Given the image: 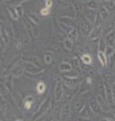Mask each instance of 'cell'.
<instances>
[{
	"label": "cell",
	"mask_w": 115,
	"mask_h": 121,
	"mask_svg": "<svg viewBox=\"0 0 115 121\" xmlns=\"http://www.w3.org/2000/svg\"><path fill=\"white\" fill-rule=\"evenodd\" d=\"M82 80H84L82 75H81V76H78V77H73V78L62 76V82L64 83V85H67L69 88H71V90H76Z\"/></svg>",
	"instance_id": "obj_6"
},
{
	"label": "cell",
	"mask_w": 115,
	"mask_h": 121,
	"mask_svg": "<svg viewBox=\"0 0 115 121\" xmlns=\"http://www.w3.org/2000/svg\"><path fill=\"white\" fill-rule=\"evenodd\" d=\"M108 16H110V11L107 10V8L105 7L103 4H100L99 9H98V16H97V21L95 25H102L106 19H108ZM94 25V26H95Z\"/></svg>",
	"instance_id": "obj_8"
},
{
	"label": "cell",
	"mask_w": 115,
	"mask_h": 121,
	"mask_svg": "<svg viewBox=\"0 0 115 121\" xmlns=\"http://www.w3.org/2000/svg\"><path fill=\"white\" fill-rule=\"evenodd\" d=\"M59 22L66 24V25H69V26L77 27V22H76V18L73 16H61Z\"/></svg>",
	"instance_id": "obj_19"
},
{
	"label": "cell",
	"mask_w": 115,
	"mask_h": 121,
	"mask_svg": "<svg viewBox=\"0 0 115 121\" xmlns=\"http://www.w3.org/2000/svg\"><path fill=\"white\" fill-rule=\"evenodd\" d=\"M113 74H115V67L113 68Z\"/></svg>",
	"instance_id": "obj_49"
},
{
	"label": "cell",
	"mask_w": 115,
	"mask_h": 121,
	"mask_svg": "<svg viewBox=\"0 0 115 121\" xmlns=\"http://www.w3.org/2000/svg\"><path fill=\"white\" fill-rule=\"evenodd\" d=\"M97 58L99 60V62L102 63V66L104 68H107L108 66V61H107V58H106V54L103 51H97Z\"/></svg>",
	"instance_id": "obj_25"
},
{
	"label": "cell",
	"mask_w": 115,
	"mask_h": 121,
	"mask_svg": "<svg viewBox=\"0 0 115 121\" xmlns=\"http://www.w3.org/2000/svg\"><path fill=\"white\" fill-rule=\"evenodd\" d=\"M70 62H71V65H72V68L74 69V70H77L79 74L82 75V68H81V60H80V59H79L78 57H73V58H71Z\"/></svg>",
	"instance_id": "obj_21"
},
{
	"label": "cell",
	"mask_w": 115,
	"mask_h": 121,
	"mask_svg": "<svg viewBox=\"0 0 115 121\" xmlns=\"http://www.w3.org/2000/svg\"><path fill=\"white\" fill-rule=\"evenodd\" d=\"M106 47H107V43H106V41H105V39H104V37H100L99 40H98L97 51H103V52H105Z\"/></svg>",
	"instance_id": "obj_38"
},
{
	"label": "cell",
	"mask_w": 115,
	"mask_h": 121,
	"mask_svg": "<svg viewBox=\"0 0 115 121\" xmlns=\"http://www.w3.org/2000/svg\"><path fill=\"white\" fill-rule=\"evenodd\" d=\"M103 79H104V82H106V83L113 84L115 82V74L113 75L112 73H105L103 75Z\"/></svg>",
	"instance_id": "obj_36"
},
{
	"label": "cell",
	"mask_w": 115,
	"mask_h": 121,
	"mask_svg": "<svg viewBox=\"0 0 115 121\" xmlns=\"http://www.w3.org/2000/svg\"><path fill=\"white\" fill-rule=\"evenodd\" d=\"M7 10H8V13H9L11 19H14V21H18V19L21 18L19 15H18V13H17L16 7H14V6H7Z\"/></svg>",
	"instance_id": "obj_27"
},
{
	"label": "cell",
	"mask_w": 115,
	"mask_h": 121,
	"mask_svg": "<svg viewBox=\"0 0 115 121\" xmlns=\"http://www.w3.org/2000/svg\"><path fill=\"white\" fill-rule=\"evenodd\" d=\"M114 50H115V44H114Z\"/></svg>",
	"instance_id": "obj_51"
},
{
	"label": "cell",
	"mask_w": 115,
	"mask_h": 121,
	"mask_svg": "<svg viewBox=\"0 0 115 121\" xmlns=\"http://www.w3.org/2000/svg\"><path fill=\"white\" fill-rule=\"evenodd\" d=\"M16 9H17V13H18V15L19 17H23L24 16V8H23V5H19V6H16Z\"/></svg>",
	"instance_id": "obj_45"
},
{
	"label": "cell",
	"mask_w": 115,
	"mask_h": 121,
	"mask_svg": "<svg viewBox=\"0 0 115 121\" xmlns=\"http://www.w3.org/2000/svg\"><path fill=\"white\" fill-rule=\"evenodd\" d=\"M93 25H94V24L90 23V22H89L88 19L84 16V14H82L81 19H80V22H79V31H80V33L82 34V36L88 37V35L90 34L91 30L94 28Z\"/></svg>",
	"instance_id": "obj_4"
},
{
	"label": "cell",
	"mask_w": 115,
	"mask_h": 121,
	"mask_svg": "<svg viewBox=\"0 0 115 121\" xmlns=\"http://www.w3.org/2000/svg\"><path fill=\"white\" fill-rule=\"evenodd\" d=\"M44 2H45V6H47V7H52L53 5V0H44Z\"/></svg>",
	"instance_id": "obj_46"
},
{
	"label": "cell",
	"mask_w": 115,
	"mask_h": 121,
	"mask_svg": "<svg viewBox=\"0 0 115 121\" xmlns=\"http://www.w3.org/2000/svg\"><path fill=\"white\" fill-rule=\"evenodd\" d=\"M62 76L64 77H70V78H73V77H78V76H81V74H79L77 70H74V69H71V70H69L67 73H63Z\"/></svg>",
	"instance_id": "obj_39"
},
{
	"label": "cell",
	"mask_w": 115,
	"mask_h": 121,
	"mask_svg": "<svg viewBox=\"0 0 115 121\" xmlns=\"http://www.w3.org/2000/svg\"><path fill=\"white\" fill-rule=\"evenodd\" d=\"M34 103H35L34 96H33V95H26V96L24 97V100L21 101V108H23L24 110L29 111L31 109H33Z\"/></svg>",
	"instance_id": "obj_14"
},
{
	"label": "cell",
	"mask_w": 115,
	"mask_h": 121,
	"mask_svg": "<svg viewBox=\"0 0 115 121\" xmlns=\"http://www.w3.org/2000/svg\"><path fill=\"white\" fill-rule=\"evenodd\" d=\"M100 1H108V0H100Z\"/></svg>",
	"instance_id": "obj_50"
},
{
	"label": "cell",
	"mask_w": 115,
	"mask_h": 121,
	"mask_svg": "<svg viewBox=\"0 0 115 121\" xmlns=\"http://www.w3.org/2000/svg\"><path fill=\"white\" fill-rule=\"evenodd\" d=\"M100 2L98 0H87L86 1V7L89 9H94V10H98L99 9Z\"/></svg>",
	"instance_id": "obj_26"
},
{
	"label": "cell",
	"mask_w": 115,
	"mask_h": 121,
	"mask_svg": "<svg viewBox=\"0 0 115 121\" xmlns=\"http://www.w3.org/2000/svg\"><path fill=\"white\" fill-rule=\"evenodd\" d=\"M72 68V65L70 61H62V62L59 65V70H60V73L63 74V73H67L69 70H71Z\"/></svg>",
	"instance_id": "obj_23"
},
{
	"label": "cell",
	"mask_w": 115,
	"mask_h": 121,
	"mask_svg": "<svg viewBox=\"0 0 115 121\" xmlns=\"http://www.w3.org/2000/svg\"><path fill=\"white\" fill-rule=\"evenodd\" d=\"M50 13H51V8H50V7H47V6H45V7L41 8V10H40V15L46 17V16L50 15Z\"/></svg>",
	"instance_id": "obj_41"
},
{
	"label": "cell",
	"mask_w": 115,
	"mask_h": 121,
	"mask_svg": "<svg viewBox=\"0 0 115 121\" xmlns=\"http://www.w3.org/2000/svg\"><path fill=\"white\" fill-rule=\"evenodd\" d=\"M114 67H115V66H114Z\"/></svg>",
	"instance_id": "obj_53"
},
{
	"label": "cell",
	"mask_w": 115,
	"mask_h": 121,
	"mask_svg": "<svg viewBox=\"0 0 115 121\" xmlns=\"http://www.w3.org/2000/svg\"><path fill=\"white\" fill-rule=\"evenodd\" d=\"M26 18L27 19H29L31 22H33V23H35V24H40V17H38V15L37 14H35V13H32V11H29L28 14L26 15Z\"/></svg>",
	"instance_id": "obj_33"
},
{
	"label": "cell",
	"mask_w": 115,
	"mask_h": 121,
	"mask_svg": "<svg viewBox=\"0 0 115 121\" xmlns=\"http://www.w3.org/2000/svg\"><path fill=\"white\" fill-rule=\"evenodd\" d=\"M23 25L25 27V31L28 34L29 39H35V37H37L40 35V28L37 27V24H35V23L31 22L29 19L25 18L23 21Z\"/></svg>",
	"instance_id": "obj_3"
},
{
	"label": "cell",
	"mask_w": 115,
	"mask_h": 121,
	"mask_svg": "<svg viewBox=\"0 0 115 121\" xmlns=\"http://www.w3.org/2000/svg\"><path fill=\"white\" fill-rule=\"evenodd\" d=\"M72 112V109H71V103H64L61 109V120H67L70 118V114Z\"/></svg>",
	"instance_id": "obj_17"
},
{
	"label": "cell",
	"mask_w": 115,
	"mask_h": 121,
	"mask_svg": "<svg viewBox=\"0 0 115 121\" xmlns=\"http://www.w3.org/2000/svg\"><path fill=\"white\" fill-rule=\"evenodd\" d=\"M91 83H93V77L87 75L86 78H84V80L78 86V91H77L78 95H82V94L88 93L89 91H90V87H91Z\"/></svg>",
	"instance_id": "obj_5"
},
{
	"label": "cell",
	"mask_w": 115,
	"mask_h": 121,
	"mask_svg": "<svg viewBox=\"0 0 115 121\" xmlns=\"http://www.w3.org/2000/svg\"><path fill=\"white\" fill-rule=\"evenodd\" d=\"M10 73H11V75H12L14 77H21V75H23V73H25V71H24L23 67H21L19 63L16 62V65L14 66V68L11 69Z\"/></svg>",
	"instance_id": "obj_22"
},
{
	"label": "cell",
	"mask_w": 115,
	"mask_h": 121,
	"mask_svg": "<svg viewBox=\"0 0 115 121\" xmlns=\"http://www.w3.org/2000/svg\"><path fill=\"white\" fill-rule=\"evenodd\" d=\"M0 36H1V52H4L6 45L9 43L10 37H9V35H8V33L6 32V28L4 27L2 24H1V27H0Z\"/></svg>",
	"instance_id": "obj_15"
},
{
	"label": "cell",
	"mask_w": 115,
	"mask_h": 121,
	"mask_svg": "<svg viewBox=\"0 0 115 121\" xmlns=\"http://www.w3.org/2000/svg\"><path fill=\"white\" fill-rule=\"evenodd\" d=\"M62 45H63V49L67 50V51H72L73 49V41H71L70 39H66L62 41Z\"/></svg>",
	"instance_id": "obj_32"
},
{
	"label": "cell",
	"mask_w": 115,
	"mask_h": 121,
	"mask_svg": "<svg viewBox=\"0 0 115 121\" xmlns=\"http://www.w3.org/2000/svg\"><path fill=\"white\" fill-rule=\"evenodd\" d=\"M53 56H54V52L52 50H46L44 53V62L46 65H51L53 60Z\"/></svg>",
	"instance_id": "obj_30"
},
{
	"label": "cell",
	"mask_w": 115,
	"mask_h": 121,
	"mask_svg": "<svg viewBox=\"0 0 115 121\" xmlns=\"http://www.w3.org/2000/svg\"><path fill=\"white\" fill-rule=\"evenodd\" d=\"M53 34H54L55 39H58V40H59V41H61V42H62L63 40H66V39H67V33L63 31L62 28L60 27V25L57 24V23H54V24H53Z\"/></svg>",
	"instance_id": "obj_12"
},
{
	"label": "cell",
	"mask_w": 115,
	"mask_h": 121,
	"mask_svg": "<svg viewBox=\"0 0 115 121\" xmlns=\"http://www.w3.org/2000/svg\"><path fill=\"white\" fill-rule=\"evenodd\" d=\"M102 4L107 8V10L112 13V14H115V2L114 0H108V1H102Z\"/></svg>",
	"instance_id": "obj_28"
},
{
	"label": "cell",
	"mask_w": 115,
	"mask_h": 121,
	"mask_svg": "<svg viewBox=\"0 0 115 121\" xmlns=\"http://www.w3.org/2000/svg\"><path fill=\"white\" fill-rule=\"evenodd\" d=\"M89 106H90L91 111L94 112V114H96V116H102L104 113V110H103V108H102V105H100V103L98 102L96 96L89 101Z\"/></svg>",
	"instance_id": "obj_9"
},
{
	"label": "cell",
	"mask_w": 115,
	"mask_h": 121,
	"mask_svg": "<svg viewBox=\"0 0 115 121\" xmlns=\"http://www.w3.org/2000/svg\"><path fill=\"white\" fill-rule=\"evenodd\" d=\"M1 99L2 100H5L7 103H10V104H15L16 102L14 100V94H12V92L8 90L6 86L2 85V87H1Z\"/></svg>",
	"instance_id": "obj_11"
},
{
	"label": "cell",
	"mask_w": 115,
	"mask_h": 121,
	"mask_svg": "<svg viewBox=\"0 0 115 121\" xmlns=\"http://www.w3.org/2000/svg\"><path fill=\"white\" fill-rule=\"evenodd\" d=\"M93 113H94V112L91 111V109H90V106H89V104H88V105H85L81 110L79 111L78 117L81 118V119H90Z\"/></svg>",
	"instance_id": "obj_18"
},
{
	"label": "cell",
	"mask_w": 115,
	"mask_h": 121,
	"mask_svg": "<svg viewBox=\"0 0 115 121\" xmlns=\"http://www.w3.org/2000/svg\"><path fill=\"white\" fill-rule=\"evenodd\" d=\"M80 60H81V62L85 63V65H91V62H93L91 56H90L89 53H82V54L80 56Z\"/></svg>",
	"instance_id": "obj_34"
},
{
	"label": "cell",
	"mask_w": 115,
	"mask_h": 121,
	"mask_svg": "<svg viewBox=\"0 0 115 121\" xmlns=\"http://www.w3.org/2000/svg\"><path fill=\"white\" fill-rule=\"evenodd\" d=\"M12 77H14L12 75H8V76L6 77L5 78V86L10 91V92L14 93V88H12V86H11V85H12Z\"/></svg>",
	"instance_id": "obj_37"
},
{
	"label": "cell",
	"mask_w": 115,
	"mask_h": 121,
	"mask_svg": "<svg viewBox=\"0 0 115 121\" xmlns=\"http://www.w3.org/2000/svg\"><path fill=\"white\" fill-rule=\"evenodd\" d=\"M82 14H84V16L88 19L90 23H93V24H96V21H97V16H98V11L96 13V10H94V9H89V8H85L84 11H82Z\"/></svg>",
	"instance_id": "obj_13"
},
{
	"label": "cell",
	"mask_w": 115,
	"mask_h": 121,
	"mask_svg": "<svg viewBox=\"0 0 115 121\" xmlns=\"http://www.w3.org/2000/svg\"><path fill=\"white\" fill-rule=\"evenodd\" d=\"M112 88H113V91L115 92V82L113 83V84H112Z\"/></svg>",
	"instance_id": "obj_47"
},
{
	"label": "cell",
	"mask_w": 115,
	"mask_h": 121,
	"mask_svg": "<svg viewBox=\"0 0 115 121\" xmlns=\"http://www.w3.org/2000/svg\"><path fill=\"white\" fill-rule=\"evenodd\" d=\"M78 32H79V30L77 28V27H73L72 30H71V31L67 34V37H68V39H70V40H71V41H73V42H76V41L78 40Z\"/></svg>",
	"instance_id": "obj_29"
},
{
	"label": "cell",
	"mask_w": 115,
	"mask_h": 121,
	"mask_svg": "<svg viewBox=\"0 0 115 121\" xmlns=\"http://www.w3.org/2000/svg\"><path fill=\"white\" fill-rule=\"evenodd\" d=\"M103 30H104V33L107 34L110 32L114 31L115 30V19H106L104 22V25H103Z\"/></svg>",
	"instance_id": "obj_20"
},
{
	"label": "cell",
	"mask_w": 115,
	"mask_h": 121,
	"mask_svg": "<svg viewBox=\"0 0 115 121\" xmlns=\"http://www.w3.org/2000/svg\"><path fill=\"white\" fill-rule=\"evenodd\" d=\"M5 28H6V32L8 33L9 37H10V39H12V37H14V28H12V26H11V25H9V26L5 27Z\"/></svg>",
	"instance_id": "obj_44"
},
{
	"label": "cell",
	"mask_w": 115,
	"mask_h": 121,
	"mask_svg": "<svg viewBox=\"0 0 115 121\" xmlns=\"http://www.w3.org/2000/svg\"><path fill=\"white\" fill-rule=\"evenodd\" d=\"M27 1H29V0H4V2L7 6H14V7L23 5V4H25Z\"/></svg>",
	"instance_id": "obj_31"
},
{
	"label": "cell",
	"mask_w": 115,
	"mask_h": 121,
	"mask_svg": "<svg viewBox=\"0 0 115 121\" xmlns=\"http://www.w3.org/2000/svg\"><path fill=\"white\" fill-rule=\"evenodd\" d=\"M113 103H114V105H115V92H114V94H113Z\"/></svg>",
	"instance_id": "obj_48"
},
{
	"label": "cell",
	"mask_w": 115,
	"mask_h": 121,
	"mask_svg": "<svg viewBox=\"0 0 115 121\" xmlns=\"http://www.w3.org/2000/svg\"><path fill=\"white\" fill-rule=\"evenodd\" d=\"M114 2H115V0H114Z\"/></svg>",
	"instance_id": "obj_52"
},
{
	"label": "cell",
	"mask_w": 115,
	"mask_h": 121,
	"mask_svg": "<svg viewBox=\"0 0 115 121\" xmlns=\"http://www.w3.org/2000/svg\"><path fill=\"white\" fill-rule=\"evenodd\" d=\"M45 91H46V84L44 83V82H38L36 85V92L38 95H42L45 93Z\"/></svg>",
	"instance_id": "obj_35"
},
{
	"label": "cell",
	"mask_w": 115,
	"mask_h": 121,
	"mask_svg": "<svg viewBox=\"0 0 115 121\" xmlns=\"http://www.w3.org/2000/svg\"><path fill=\"white\" fill-rule=\"evenodd\" d=\"M59 25H60V27H61L63 31L67 33V34H68L69 32H70V31H71V30L73 28V26H69V25H66V24H63V23H60V22H59Z\"/></svg>",
	"instance_id": "obj_42"
},
{
	"label": "cell",
	"mask_w": 115,
	"mask_h": 121,
	"mask_svg": "<svg viewBox=\"0 0 115 121\" xmlns=\"http://www.w3.org/2000/svg\"><path fill=\"white\" fill-rule=\"evenodd\" d=\"M61 109H62V108L59 106V103H57V106H55L54 110H53V116L55 117V119H60V120H61Z\"/></svg>",
	"instance_id": "obj_40"
},
{
	"label": "cell",
	"mask_w": 115,
	"mask_h": 121,
	"mask_svg": "<svg viewBox=\"0 0 115 121\" xmlns=\"http://www.w3.org/2000/svg\"><path fill=\"white\" fill-rule=\"evenodd\" d=\"M104 39H105V41H106V43H107V45L114 47V44H115V30L110 32V33H107V34H105Z\"/></svg>",
	"instance_id": "obj_24"
},
{
	"label": "cell",
	"mask_w": 115,
	"mask_h": 121,
	"mask_svg": "<svg viewBox=\"0 0 115 121\" xmlns=\"http://www.w3.org/2000/svg\"><path fill=\"white\" fill-rule=\"evenodd\" d=\"M84 106H85V103L82 99H79V97H73L72 99V101H71L72 112H79Z\"/></svg>",
	"instance_id": "obj_16"
},
{
	"label": "cell",
	"mask_w": 115,
	"mask_h": 121,
	"mask_svg": "<svg viewBox=\"0 0 115 121\" xmlns=\"http://www.w3.org/2000/svg\"><path fill=\"white\" fill-rule=\"evenodd\" d=\"M103 34V26L102 25H95L94 28L91 30L90 34L88 35V40L90 42L93 41H98Z\"/></svg>",
	"instance_id": "obj_10"
},
{
	"label": "cell",
	"mask_w": 115,
	"mask_h": 121,
	"mask_svg": "<svg viewBox=\"0 0 115 121\" xmlns=\"http://www.w3.org/2000/svg\"><path fill=\"white\" fill-rule=\"evenodd\" d=\"M29 61H32L33 63H35V65H37V66H40V67H42V63H41V60H40V58H38V57H36V56L32 57V59H29Z\"/></svg>",
	"instance_id": "obj_43"
},
{
	"label": "cell",
	"mask_w": 115,
	"mask_h": 121,
	"mask_svg": "<svg viewBox=\"0 0 115 121\" xmlns=\"http://www.w3.org/2000/svg\"><path fill=\"white\" fill-rule=\"evenodd\" d=\"M17 62L21 65V67H23V69H24V71L26 73L27 75H29V76H33V77H36V76H38V75L41 74H44V67H40V66H37V65H35V63H33L32 61H29V60H23V59H21V60H18Z\"/></svg>",
	"instance_id": "obj_1"
},
{
	"label": "cell",
	"mask_w": 115,
	"mask_h": 121,
	"mask_svg": "<svg viewBox=\"0 0 115 121\" xmlns=\"http://www.w3.org/2000/svg\"><path fill=\"white\" fill-rule=\"evenodd\" d=\"M51 105H52V99H51V96H47L45 100H43V102L41 103V106L38 108V110L33 114L32 120H37L42 116H44L45 113H47L51 109Z\"/></svg>",
	"instance_id": "obj_2"
},
{
	"label": "cell",
	"mask_w": 115,
	"mask_h": 121,
	"mask_svg": "<svg viewBox=\"0 0 115 121\" xmlns=\"http://www.w3.org/2000/svg\"><path fill=\"white\" fill-rule=\"evenodd\" d=\"M63 96H64V90H63V82L62 80H58L55 87H54V94H53V99L55 103H60L62 101Z\"/></svg>",
	"instance_id": "obj_7"
}]
</instances>
